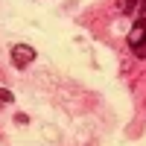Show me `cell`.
<instances>
[{"label": "cell", "mask_w": 146, "mask_h": 146, "mask_svg": "<svg viewBox=\"0 0 146 146\" xmlns=\"http://www.w3.org/2000/svg\"><path fill=\"white\" fill-rule=\"evenodd\" d=\"M32 62H35V50L29 44H15V47H12V64H15L18 70L29 67Z\"/></svg>", "instance_id": "6da1fadb"}, {"label": "cell", "mask_w": 146, "mask_h": 146, "mask_svg": "<svg viewBox=\"0 0 146 146\" xmlns=\"http://www.w3.org/2000/svg\"><path fill=\"white\" fill-rule=\"evenodd\" d=\"M15 96H12V91H6V88H0V102H12Z\"/></svg>", "instance_id": "277c9868"}, {"label": "cell", "mask_w": 146, "mask_h": 146, "mask_svg": "<svg viewBox=\"0 0 146 146\" xmlns=\"http://www.w3.org/2000/svg\"><path fill=\"white\" fill-rule=\"evenodd\" d=\"M146 44V18H140V21H135V27H131V32H129V47L131 50H140V47Z\"/></svg>", "instance_id": "7a4b0ae2"}, {"label": "cell", "mask_w": 146, "mask_h": 146, "mask_svg": "<svg viewBox=\"0 0 146 146\" xmlns=\"http://www.w3.org/2000/svg\"><path fill=\"white\" fill-rule=\"evenodd\" d=\"M135 3H137V0H120V9H123V12H131Z\"/></svg>", "instance_id": "3957f363"}]
</instances>
